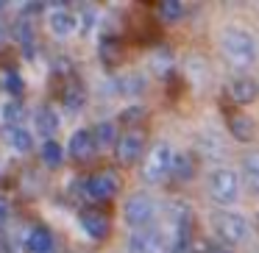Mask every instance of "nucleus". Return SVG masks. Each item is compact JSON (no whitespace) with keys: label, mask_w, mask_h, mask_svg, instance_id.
Masks as SVG:
<instances>
[{"label":"nucleus","mask_w":259,"mask_h":253,"mask_svg":"<svg viewBox=\"0 0 259 253\" xmlns=\"http://www.w3.org/2000/svg\"><path fill=\"white\" fill-rule=\"evenodd\" d=\"M220 50H223L226 62L234 64V67H248V64L256 59V42L248 34L245 28H237V25H229V28L220 34Z\"/></svg>","instance_id":"obj_1"},{"label":"nucleus","mask_w":259,"mask_h":253,"mask_svg":"<svg viewBox=\"0 0 259 253\" xmlns=\"http://www.w3.org/2000/svg\"><path fill=\"white\" fill-rule=\"evenodd\" d=\"M212 228H214V234H218V239L229 247H234V245H240V242L248 239V220L237 212H223V209L214 212L212 214Z\"/></svg>","instance_id":"obj_2"},{"label":"nucleus","mask_w":259,"mask_h":253,"mask_svg":"<svg viewBox=\"0 0 259 253\" xmlns=\"http://www.w3.org/2000/svg\"><path fill=\"white\" fill-rule=\"evenodd\" d=\"M206 186H209V195H212L220 206H229V203H234L237 197H240V178H237V173L229 167L212 170Z\"/></svg>","instance_id":"obj_3"},{"label":"nucleus","mask_w":259,"mask_h":253,"mask_svg":"<svg viewBox=\"0 0 259 253\" xmlns=\"http://www.w3.org/2000/svg\"><path fill=\"white\" fill-rule=\"evenodd\" d=\"M173 156L176 153L170 150L167 142H159V145L153 147L151 156H148V162H145V170H142V175H145L148 184H159L162 178H167L170 167H173Z\"/></svg>","instance_id":"obj_4"},{"label":"nucleus","mask_w":259,"mask_h":253,"mask_svg":"<svg viewBox=\"0 0 259 253\" xmlns=\"http://www.w3.org/2000/svg\"><path fill=\"white\" fill-rule=\"evenodd\" d=\"M153 214H156V203H153V197L145 195V192H137V195H131L128 200H125V220H128V225H134V228H145L153 220Z\"/></svg>","instance_id":"obj_5"},{"label":"nucleus","mask_w":259,"mask_h":253,"mask_svg":"<svg viewBox=\"0 0 259 253\" xmlns=\"http://www.w3.org/2000/svg\"><path fill=\"white\" fill-rule=\"evenodd\" d=\"M117 186H120V181L114 173H95L84 181V192L92 200H106V197H112L117 192Z\"/></svg>","instance_id":"obj_6"},{"label":"nucleus","mask_w":259,"mask_h":253,"mask_svg":"<svg viewBox=\"0 0 259 253\" xmlns=\"http://www.w3.org/2000/svg\"><path fill=\"white\" fill-rule=\"evenodd\" d=\"M142 134L140 131H128V134H123L117 139V145H114V150H117V162L120 164H134L137 159L142 156Z\"/></svg>","instance_id":"obj_7"},{"label":"nucleus","mask_w":259,"mask_h":253,"mask_svg":"<svg viewBox=\"0 0 259 253\" xmlns=\"http://www.w3.org/2000/svg\"><path fill=\"white\" fill-rule=\"evenodd\" d=\"M95 136L90 134L87 128H78L73 136H70V145H67V150H70V156L75 159V162H90L92 159V153H95Z\"/></svg>","instance_id":"obj_8"},{"label":"nucleus","mask_w":259,"mask_h":253,"mask_svg":"<svg viewBox=\"0 0 259 253\" xmlns=\"http://www.w3.org/2000/svg\"><path fill=\"white\" fill-rule=\"evenodd\" d=\"M256 92H259V86H256V81H251V78H234V81H229V86H226L229 100L240 103V106L251 103L253 97H256Z\"/></svg>","instance_id":"obj_9"},{"label":"nucleus","mask_w":259,"mask_h":253,"mask_svg":"<svg viewBox=\"0 0 259 253\" xmlns=\"http://www.w3.org/2000/svg\"><path fill=\"white\" fill-rule=\"evenodd\" d=\"M81 228L92 239H106L109 234V217L101 212H81Z\"/></svg>","instance_id":"obj_10"},{"label":"nucleus","mask_w":259,"mask_h":253,"mask_svg":"<svg viewBox=\"0 0 259 253\" xmlns=\"http://www.w3.org/2000/svg\"><path fill=\"white\" fill-rule=\"evenodd\" d=\"M48 25H51L53 36H59V39H67V36L75 34V28H78V20H75V14H70V12H64V9H59V12L51 14Z\"/></svg>","instance_id":"obj_11"},{"label":"nucleus","mask_w":259,"mask_h":253,"mask_svg":"<svg viewBox=\"0 0 259 253\" xmlns=\"http://www.w3.org/2000/svg\"><path fill=\"white\" fill-rule=\"evenodd\" d=\"M229 131L234 134L237 142H251L253 134H256V125L248 114H231L229 117Z\"/></svg>","instance_id":"obj_12"},{"label":"nucleus","mask_w":259,"mask_h":253,"mask_svg":"<svg viewBox=\"0 0 259 253\" xmlns=\"http://www.w3.org/2000/svg\"><path fill=\"white\" fill-rule=\"evenodd\" d=\"M28 250L31 253H51L53 250V234L45 225H36L28 234Z\"/></svg>","instance_id":"obj_13"},{"label":"nucleus","mask_w":259,"mask_h":253,"mask_svg":"<svg viewBox=\"0 0 259 253\" xmlns=\"http://www.w3.org/2000/svg\"><path fill=\"white\" fill-rule=\"evenodd\" d=\"M242 175L253 195H259V150H251L242 156Z\"/></svg>","instance_id":"obj_14"},{"label":"nucleus","mask_w":259,"mask_h":253,"mask_svg":"<svg viewBox=\"0 0 259 253\" xmlns=\"http://www.w3.org/2000/svg\"><path fill=\"white\" fill-rule=\"evenodd\" d=\"M6 139H9V145H12L14 150H20V153H28L31 147H34V136H31V131H25L23 125L6 128Z\"/></svg>","instance_id":"obj_15"},{"label":"nucleus","mask_w":259,"mask_h":253,"mask_svg":"<svg viewBox=\"0 0 259 253\" xmlns=\"http://www.w3.org/2000/svg\"><path fill=\"white\" fill-rule=\"evenodd\" d=\"M170 175H173L176 181H181V184H187V181L195 175V164H192V159L187 156V153H179V156H173V167H170Z\"/></svg>","instance_id":"obj_16"},{"label":"nucleus","mask_w":259,"mask_h":253,"mask_svg":"<svg viewBox=\"0 0 259 253\" xmlns=\"http://www.w3.org/2000/svg\"><path fill=\"white\" fill-rule=\"evenodd\" d=\"M156 247V231L153 228H137L131 239V253H151Z\"/></svg>","instance_id":"obj_17"},{"label":"nucleus","mask_w":259,"mask_h":253,"mask_svg":"<svg viewBox=\"0 0 259 253\" xmlns=\"http://www.w3.org/2000/svg\"><path fill=\"white\" fill-rule=\"evenodd\" d=\"M39 156H42V162H45L48 167H59V164L64 162V147L59 145L56 139H48L45 145H42Z\"/></svg>","instance_id":"obj_18"},{"label":"nucleus","mask_w":259,"mask_h":253,"mask_svg":"<svg viewBox=\"0 0 259 253\" xmlns=\"http://www.w3.org/2000/svg\"><path fill=\"white\" fill-rule=\"evenodd\" d=\"M36 128H39V134H45L48 139H51L53 134L59 131V117L53 109H42L39 114H36Z\"/></svg>","instance_id":"obj_19"},{"label":"nucleus","mask_w":259,"mask_h":253,"mask_svg":"<svg viewBox=\"0 0 259 253\" xmlns=\"http://www.w3.org/2000/svg\"><path fill=\"white\" fill-rule=\"evenodd\" d=\"M92 136H95V145H101V147H109L114 142L117 145V128H114L112 123H98V128L92 131Z\"/></svg>","instance_id":"obj_20"},{"label":"nucleus","mask_w":259,"mask_h":253,"mask_svg":"<svg viewBox=\"0 0 259 253\" xmlns=\"http://www.w3.org/2000/svg\"><path fill=\"white\" fill-rule=\"evenodd\" d=\"M159 12H162L164 20H179L184 14V3L181 0H164L162 6H159Z\"/></svg>","instance_id":"obj_21"},{"label":"nucleus","mask_w":259,"mask_h":253,"mask_svg":"<svg viewBox=\"0 0 259 253\" xmlns=\"http://www.w3.org/2000/svg\"><path fill=\"white\" fill-rule=\"evenodd\" d=\"M3 84H6L9 95H23V78H20L17 73H6V78H3Z\"/></svg>","instance_id":"obj_22"},{"label":"nucleus","mask_w":259,"mask_h":253,"mask_svg":"<svg viewBox=\"0 0 259 253\" xmlns=\"http://www.w3.org/2000/svg\"><path fill=\"white\" fill-rule=\"evenodd\" d=\"M64 103H67L70 109H78L81 103H84V92H81V86H70V89L64 92Z\"/></svg>","instance_id":"obj_23"},{"label":"nucleus","mask_w":259,"mask_h":253,"mask_svg":"<svg viewBox=\"0 0 259 253\" xmlns=\"http://www.w3.org/2000/svg\"><path fill=\"white\" fill-rule=\"evenodd\" d=\"M142 114H145V112H142V109H140V106H134V109H125V112H123V114H120V120H123V123H125V125H131V123H137V120H140V117H142Z\"/></svg>","instance_id":"obj_24"},{"label":"nucleus","mask_w":259,"mask_h":253,"mask_svg":"<svg viewBox=\"0 0 259 253\" xmlns=\"http://www.w3.org/2000/svg\"><path fill=\"white\" fill-rule=\"evenodd\" d=\"M3 114H6V120H9V123H17V114H20V106H17V103H9V106L3 109Z\"/></svg>","instance_id":"obj_25"},{"label":"nucleus","mask_w":259,"mask_h":253,"mask_svg":"<svg viewBox=\"0 0 259 253\" xmlns=\"http://www.w3.org/2000/svg\"><path fill=\"white\" fill-rule=\"evenodd\" d=\"M6 214H9V200L0 197V220H6Z\"/></svg>","instance_id":"obj_26"},{"label":"nucleus","mask_w":259,"mask_h":253,"mask_svg":"<svg viewBox=\"0 0 259 253\" xmlns=\"http://www.w3.org/2000/svg\"><path fill=\"white\" fill-rule=\"evenodd\" d=\"M0 9H3V3H0Z\"/></svg>","instance_id":"obj_27"}]
</instances>
